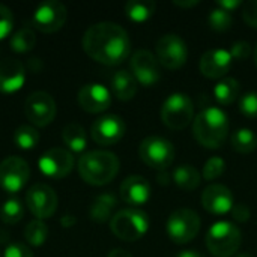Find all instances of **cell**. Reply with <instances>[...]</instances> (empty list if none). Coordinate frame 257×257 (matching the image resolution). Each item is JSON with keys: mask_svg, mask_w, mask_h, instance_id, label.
Listing matches in <instances>:
<instances>
[{"mask_svg": "<svg viewBox=\"0 0 257 257\" xmlns=\"http://www.w3.org/2000/svg\"><path fill=\"white\" fill-rule=\"evenodd\" d=\"M14 143L23 151H30L39 143V133L30 125H21L14 133Z\"/></svg>", "mask_w": 257, "mask_h": 257, "instance_id": "f1b7e54d", "label": "cell"}, {"mask_svg": "<svg viewBox=\"0 0 257 257\" xmlns=\"http://www.w3.org/2000/svg\"><path fill=\"white\" fill-rule=\"evenodd\" d=\"M175 184L181 188V190H185V191H193L196 190L200 182H202V176L199 173V170L194 167V166H190V164H182V166H178L172 175Z\"/></svg>", "mask_w": 257, "mask_h": 257, "instance_id": "cb8c5ba5", "label": "cell"}, {"mask_svg": "<svg viewBox=\"0 0 257 257\" xmlns=\"http://www.w3.org/2000/svg\"><path fill=\"white\" fill-rule=\"evenodd\" d=\"M239 110L250 119L257 117V92H247L239 99Z\"/></svg>", "mask_w": 257, "mask_h": 257, "instance_id": "e575fe53", "label": "cell"}, {"mask_svg": "<svg viewBox=\"0 0 257 257\" xmlns=\"http://www.w3.org/2000/svg\"><path fill=\"white\" fill-rule=\"evenodd\" d=\"M68 12L63 3L57 0H45L33 12V26L42 33H54L60 30L66 21Z\"/></svg>", "mask_w": 257, "mask_h": 257, "instance_id": "7c38bea8", "label": "cell"}, {"mask_svg": "<svg viewBox=\"0 0 257 257\" xmlns=\"http://www.w3.org/2000/svg\"><path fill=\"white\" fill-rule=\"evenodd\" d=\"M110 229L114 236L125 242H134L143 238L149 229V217L139 208H126L113 215Z\"/></svg>", "mask_w": 257, "mask_h": 257, "instance_id": "5b68a950", "label": "cell"}, {"mask_svg": "<svg viewBox=\"0 0 257 257\" xmlns=\"http://www.w3.org/2000/svg\"><path fill=\"white\" fill-rule=\"evenodd\" d=\"M170 179H172V175H170L167 170H161V172L158 173V176H157V181H158V184H161V185H169V184H170Z\"/></svg>", "mask_w": 257, "mask_h": 257, "instance_id": "7bdbcfd3", "label": "cell"}, {"mask_svg": "<svg viewBox=\"0 0 257 257\" xmlns=\"http://www.w3.org/2000/svg\"><path fill=\"white\" fill-rule=\"evenodd\" d=\"M26 205L38 220L51 218L57 209V196L47 184H35L26 193Z\"/></svg>", "mask_w": 257, "mask_h": 257, "instance_id": "4fadbf2b", "label": "cell"}, {"mask_svg": "<svg viewBox=\"0 0 257 257\" xmlns=\"http://www.w3.org/2000/svg\"><path fill=\"white\" fill-rule=\"evenodd\" d=\"M24 114L35 126H47L54 120L56 102L47 92H35L27 96L24 102Z\"/></svg>", "mask_w": 257, "mask_h": 257, "instance_id": "5bb4252c", "label": "cell"}, {"mask_svg": "<svg viewBox=\"0 0 257 257\" xmlns=\"http://www.w3.org/2000/svg\"><path fill=\"white\" fill-rule=\"evenodd\" d=\"M139 155L146 166L161 172L167 170V167L173 163L175 146L170 140L161 136H149L140 143Z\"/></svg>", "mask_w": 257, "mask_h": 257, "instance_id": "52a82bcc", "label": "cell"}, {"mask_svg": "<svg viewBox=\"0 0 257 257\" xmlns=\"http://www.w3.org/2000/svg\"><path fill=\"white\" fill-rule=\"evenodd\" d=\"M9 45L15 53H27L32 48H35L36 36H35L33 30H30L27 27H23V29H20L18 32H15L12 35V38L9 41Z\"/></svg>", "mask_w": 257, "mask_h": 257, "instance_id": "1f68e13d", "label": "cell"}, {"mask_svg": "<svg viewBox=\"0 0 257 257\" xmlns=\"http://www.w3.org/2000/svg\"><path fill=\"white\" fill-rule=\"evenodd\" d=\"M119 158L113 152L90 151L80 157L78 173L81 179L93 187L110 184L119 173Z\"/></svg>", "mask_w": 257, "mask_h": 257, "instance_id": "3957f363", "label": "cell"}, {"mask_svg": "<svg viewBox=\"0 0 257 257\" xmlns=\"http://www.w3.org/2000/svg\"><path fill=\"white\" fill-rule=\"evenodd\" d=\"M14 27V17L9 8L0 5V41L5 39Z\"/></svg>", "mask_w": 257, "mask_h": 257, "instance_id": "d590c367", "label": "cell"}, {"mask_svg": "<svg viewBox=\"0 0 257 257\" xmlns=\"http://www.w3.org/2000/svg\"><path fill=\"white\" fill-rule=\"evenodd\" d=\"M241 93V84L236 78L226 77L221 78L215 86H214V96L217 102L221 105H229L232 104Z\"/></svg>", "mask_w": 257, "mask_h": 257, "instance_id": "484cf974", "label": "cell"}, {"mask_svg": "<svg viewBox=\"0 0 257 257\" xmlns=\"http://www.w3.org/2000/svg\"><path fill=\"white\" fill-rule=\"evenodd\" d=\"M78 104L87 113H102L111 104L110 90L99 83H87L78 90Z\"/></svg>", "mask_w": 257, "mask_h": 257, "instance_id": "d6986e66", "label": "cell"}, {"mask_svg": "<svg viewBox=\"0 0 257 257\" xmlns=\"http://www.w3.org/2000/svg\"><path fill=\"white\" fill-rule=\"evenodd\" d=\"M30 178V167L20 157H8L0 163V188L9 194L21 191Z\"/></svg>", "mask_w": 257, "mask_h": 257, "instance_id": "30bf717a", "label": "cell"}, {"mask_svg": "<svg viewBox=\"0 0 257 257\" xmlns=\"http://www.w3.org/2000/svg\"><path fill=\"white\" fill-rule=\"evenodd\" d=\"M242 17L250 27L257 29V0H250L244 5Z\"/></svg>", "mask_w": 257, "mask_h": 257, "instance_id": "f35d334b", "label": "cell"}, {"mask_svg": "<svg viewBox=\"0 0 257 257\" xmlns=\"http://www.w3.org/2000/svg\"><path fill=\"white\" fill-rule=\"evenodd\" d=\"M229 117L227 114L212 105L199 111L193 120L194 139L206 149H218L227 139L229 134Z\"/></svg>", "mask_w": 257, "mask_h": 257, "instance_id": "7a4b0ae2", "label": "cell"}, {"mask_svg": "<svg viewBox=\"0 0 257 257\" xmlns=\"http://www.w3.org/2000/svg\"><path fill=\"white\" fill-rule=\"evenodd\" d=\"M176 257H203L199 251L196 250H185V251H179Z\"/></svg>", "mask_w": 257, "mask_h": 257, "instance_id": "f6af8a7d", "label": "cell"}, {"mask_svg": "<svg viewBox=\"0 0 257 257\" xmlns=\"http://www.w3.org/2000/svg\"><path fill=\"white\" fill-rule=\"evenodd\" d=\"M107 257H133L126 250H122V248H114L108 253Z\"/></svg>", "mask_w": 257, "mask_h": 257, "instance_id": "ee69618b", "label": "cell"}, {"mask_svg": "<svg viewBox=\"0 0 257 257\" xmlns=\"http://www.w3.org/2000/svg\"><path fill=\"white\" fill-rule=\"evenodd\" d=\"M24 215V205L21 200L11 197L0 206V220L5 224H17Z\"/></svg>", "mask_w": 257, "mask_h": 257, "instance_id": "4dcf8cb0", "label": "cell"}, {"mask_svg": "<svg viewBox=\"0 0 257 257\" xmlns=\"http://www.w3.org/2000/svg\"><path fill=\"white\" fill-rule=\"evenodd\" d=\"M117 206V199L111 193H102L95 197L90 205L89 215L96 223H105L113 218V211Z\"/></svg>", "mask_w": 257, "mask_h": 257, "instance_id": "603a6c76", "label": "cell"}, {"mask_svg": "<svg viewBox=\"0 0 257 257\" xmlns=\"http://www.w3.org/2000/svg\"><path fill=\"white\" fill-rule=\"evenodd\" d=\"M137 80L130 71L119 69L111 77V90L120 101H130L137 93Z\"/></svg>", "mask_w": 257, "mask_h": 257, "instance_id": "7402d4cb", "label": "cell"}, {"mask_svg": "<svg viewBox=\"0 0 257 257\" xmlns=\"http://www.w3.org/2000/svg\"><path fill=\"white\" fill-rule=\"evenodd\" d=\"M199 3H200L199 0H173V5H176V6H179V8H185V9L194 8V6H197Z\"/></svg>", "mask_w": 257, "mask_h": 257, "instance_id": "b9f144b4", "label": "cell"}, {"mask_svg": "<svg viewBox=\"0 0 257 257\" xmlns=\"http://www.w3.org/2000/svg\"><path fill=\"white\" fill-rule=\"evenodd\" d=\"M26 81V69L15 59H3L0 62V92L14 93L23 87Z\"/></svg>", "mask_w": 257, "mask_h": 257, "instance_id": "44dd1931", "label": "cell"}, {"mask_svg": "<svg viewBox=\"0 0 257 257\" xmlns=\"http://www.w3.org/2000/svg\"><path fill=\"white\" fill-rule=\"evenodd\" d=\"M254 63H256V66H257V44H256V47H254Z\"/></svg>", "mask_w": 257, "mask_h": 257, "instance_id": "7dc6e473", "label": "cell"}, {"mask_svg": "<svg viewBox=\"0 0 257 257\" xmlns=\"http://www.w3.org/2000/svg\"><path fill=\"white\" fill-rule=\"evenodd\" d=\"M235 257H254L253 254H250V253H238Z\"/></svg>", "mask_w": 257, "mask_h": 257, "instance_id": "bcb514c9", "label": "cell"}, {"mask_svg": "<svg viewBox=\"0 0 257 257\" xmlns=\"http://www.w3.org/2000/svg\"><path fill=\"white\" fill-rule=\"evenodd\" d=\"M62 139L68 146L69 152L81 154L87 146V136L81 125L78 123H68L62 131Z\"/></svg>", "mask_w": 257, "mask_h": 257, "instance_id": "d4e9b609", "label": "cell"}, {"mask_svg": "<svg viewBox=\"0 0 257 257\" xmlns=\"http://www.w3.org/2000/svg\"><path fill=\"white\" fill-rule=\"evenodd\" d=\"M251 51H253V48L248 41H236L232 44V48H230V54L236 60L248 59L251 56Z\"/></svg>", "mask_w": 257, "mask_h": 257, "instance_id": "8d00e7d4", "label": "cell"}, {"mask_svg": "<svg viewBox=\"0 0 257 257\" xmlns=\"http://www.w3.org/2000/svg\"><path fill=\"white\" fill-rule=\"evenodd\" d=\"M155 56L167 69H179L185 65L188 59L187 42L176 33L163 35L155 45Z\"/></svg>", "mask_w": 257, "mask_h": 257, "instance_id": "9c48e42d", "label": "cell"}, {"mask_svg": "<svg viewBox=\"0 0 257 257\" xmlns=\"http://www.w3.org/2000/svg\"><path fill=\"white\" fill-rule=\"evenodd\" d=\"M157 9V3L152 0H130L125 5V15L134 23L148 21Z\"/></svg>", "mask_w": 257, "mask_h": 257, "instance_id": "4316f807", "label": "cell"}, {"mask_svg": "<svg viewBox=\"0 0 257 257\" xmlns=\"http://www.w3.org/2000/svg\"><path fill=\"white\" fill-rule=\"evenodd\" d=\"M230 214H232L233 220H236V221H239V223H245V221H248V220H250V217H251V211H250V208H248L247 205H244V203H238V205H235Z\"/></svg>", "mask_w": 257, "mask_h": 257, "instance_id": "ab89813d", "label": "cell"}, {"mask_svg": "<svg viewBox=\"0 0 257 257\" xmlns=\"http://www.w3.org/2000/svg\"><path fill=\"white\" fill-rule=\"evenodd\" d=\"M205 241L214 257H235L242 242V233L235 223L223 220L209 227Z\"/></svg>", "mask_w": 257, "mask_h": 257, "instance_id": "277c9868", "label": "cell"}, {"mask_svg": "<svg viewBox=\"0 0 257 257\" xmlns=\"http://www.w3.org/2000/svg\"><path fill=\"white\" fill-rule=\"evenodd\" d=\"M5 257H33L30 248L20 242H12L6 247Z\"/></svg>", "mask_w": 257, "mask_h": 257, "instance_id": "74e56055", "label": "cell"}, {"mask_svg": "<svg viewBox=\"0 0 257 257\" xmlns=\"http://www.w3.org/2000/svg\"><path fill=\"white\" fill-rule=\"evenodd\" d=\"M217 6L227 11V12H232V11L238 9L239 6H242V2L241 0H218Z\"/></svg>", "mask_w": 257, "mask_h": 257, "instance_id": "60d3db41", "label": "cell"}, {"mask_svg": "<svg viewBox=\"0 0 257 257\" xmlns=\"http://www.w3.org/2000/svg\"><path fill=\"white\" fill-rule=\"evenodd\" d=\"M224 170H226V161L221 157H212L203 166V178L206 181H215L224 173Z\"/></svg>", "mask_w": 257, "mask_h": 257, "instance_id": "836d02e7", "label": "cell"}, {"mask_svg": "<svg viewBox=\"0 0 257 257\" xmlns=\"http://www.w3.org/2000/svg\"><path fill=\"white\" fill-rule=\"evenodd\" d=\"M86 54L98 63L116 66L125 62L131 53L128 32L111 21H101L90 26L83 36Z\"/></svg>", "mask_w": 257, "mask_h": 257, "instance_id": "6da1fadb", "label": "cell"}, {"mask_svg": "<svg viewBox=\"0 0 257 257\" xmlns=\"http://www.w3.org/2000/svg\"><path fill=\"white\" fill-rule=\"evenodd\" d=\"M126 125L117 114H105L98 117L90 128V136L95 143L101 146H111L122 140Z\"/></svg>", "mask_w": 257, "mask_h": 257, "instance_id": "9a60e30c", "label": "cell"}, {"mask_svg": "<svg viewBox=\"0 0 257 257\" xmlns=\"http://www.w3.org/2000/svg\"><path fill=\"white\" fill-rule=\"evenodd\" d=\"M208 23L209 26L215 30V32H226L232 27V23H233V18H232V14L221 9V8H214L209 15H208Z\"/></svg>", "mask_w": 257, "mask_h": 257, "instance_id": "d6a6232c", "label": "cell"}, {"mask_svg": "<svg viewBox=\"0 0 257 257\" xmlns=\"http://www.w3.org/2000/svg\"><path fill=\"white\" fill-rule=\"evenodd\" d=\"M48 238V227L42 220L30 221L24 229V239L29 245L41 247Z\"/></svg>", "mask_w": 257, "mask_h": 257, "instance_id": "f546056e", "label": "cell"}, {"mask_svg": "<svg viewBox=\"0 0 257 257\" xmlns=\"http://www.w3.org/2000/svg\"><path fill=\"white\" fill-rule=\"evenodd\" d=\"M161 119L170 130L181 131L194 120V104L187 93L176 92L166 98L161 107Z\"/></svg>", "mask_w": 257, "mask_h": 257, "instance_id": "8992f818", "label": "cell"}, {"mask_svg": "<svg viewBox=\"0 0 257 257\" xmlns=\"http://www.w3.org/2000/svg\"><path fill=\"white\" fill-rule=\"evenodd\" d=\"M39 170L44 176L60 179L68 176L74 169V157L63 148H53L39 158Z\"/></svg>", "mask_w": 257, "mask_h": 257, "instance_id": "2e32d148", "label": "cell"}, {"mask_svg": "<svg viewBox=\"0 0 257 257\" xmlns=\"http://www.w3.org/2000/svg\"><path fill=\"white\" fill-rule=\"evenodd\" d=\"M202 205L212 215H226L232 212L235 199L232 191L223 184H211L202 193Z\"/></svg>", "mask_w": 257, "mask_h": 257, "instance_id": "e0dca14e", "label": "cell"}, {"mask_svg": "<svg viewBox=\"0 0 257 257\" xmlns=\"http://www.w3.org/2000/svg\"><path fill=\"white\" fill-rule=\"evenodd\" d=\"M233 57L229 50L224 48H211L203 53L200 59V72L211 80L223 78L232 68Z\"/></svg>", "mask_w": 257, "mask_h": 257, "instance_id": "ac0fdd59", "label": "cell"}, {"mask_svg": "<svg viewBox=\"0 0 257 257\" xmlns=\"http://www.w3.org/2000/svg\"><path fill=\"white\" fill-rule=\"evenodd\" d=\"M130 68L137 83L145 87L155 86L161 78L160 62L157 56L146 48H142L133 53L131 60H130Z\"/></svg>", "mask_w": 257, "mask_h": 257, "instance_id": "8fae6325", "label": "cell"}, {"mask_svg": "<svg viewBox=\"0 0 257 257\" xmlns=\"http://www.w3.org/2000/svg\"><path fill=\"white\" fill-rule=\"evenodd\" d=\"M151 184L140 175H131L120 184V197L133 208L142 206L151 199Z\"/></svg>", "mask_w": 257, "mask_h": 257, "instance_id": "ffe728a7", "label": "cell"}, {"mask_svg": "<svg viewBox=\"0 0 257 257\" xmlns=\"http://www.w3.org/2000/svg\"><path fill=\"white\" fill-rule=\"evenodd\" d=\"M200 217L197 212L188 208H179L173 211L167 220V235L175 244L191 242L200 230Z\"/></svg>", "mask_w": 257, "mask_h": 257, "instance_id": "ba28073f", "label": "cell"}, {"mask_svg": "<svg viewBox=\"0 0 257 257\" xmlns=\"http://www.w3.org/2000/svg\"><path fill=\"white\" fill-rule=\"evenodd\" d=\"M232 148L238 154H251L257 148L256 133L250 128H239L232 134Z\"/></svg>", "mask_w": 257, "mask_h": 257, "instance_id": "83f0119b", "label": "cell"}]
</instances>
